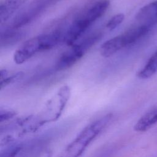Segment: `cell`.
Instances as JSON below:
<instances>
[{
  "instance_id": "6da1fadb",
  "label": "cell",
  "mask_w": 157,
  "mask_h": 157,
  "mask_svg": "<svg viewBox=\"0 0 157 157\" xmlns=\"http://www.w3.org/2000/svg\"><path fill=\"white\" fill-rule=\"evenodd\" d=\"M112 113L102 116L85 126L58 157H79L90 144L102 131L112 119Z\"/></svg>"
},
{
  "instance_id": "7a4b0ae2",
  "label": "cell",
  "mask_w": 157,
  "mask_h": 157,
  "mask_svg": "<svg viewBox=\"0 0 157 157\" xmlns=\"http://www.w3.org/2000/svg\"><path fill=\"white\" fill-rule=\"evenodd\" d=\"M61 32L55 31L34 37L27 40L20 47L13 55V61L21 64L31 58L36 53L51 49L62 40Z\"/></svg>"
},
{
  "instance_id": "3957f363",
  "label": "cell",
  "mask_w": 157,
  "mask_h": 157,
  "mask_svg": "<svg viewBox=\"0 0 157 157\" xmlns=\"http://www.w3.org/2000/svg\"><path fill=\"white\" fill-rule=\"evenodd\" d=\"M70 96L69 86H63L55 96L48 101L42 110L37 114L34 115L39 128L47 123L56 121L60 117Z\"/></svg>"
},
{
  "instance_id": "277c9868",
  "label": "cell",
  "mask_w": 157,
  "mask_h": 157,
  "mask_svg": "<svg viewBox=\"0 0 157 157\" xmlns=\"http://www.w3.org/2000/svg\"><path fill=\"white\" fill-rule=\"evenodd\" d=\"M102 37L101 33H95L74 45L64 52L58 59L56 68L58 71L66 70L75 64Z\"/></svg>"
},
{
  "instance_id": "5b68a950",
  "label": "cell",
  "mask_w": 157,
  "mask_h": 157,
  "mask_svg": "<svg viewBox=\"0 0 157 157\" xmlns=\"http://www.w3.org/2000/svg\"><path fill=\"white\" fill-rule=\"evenodd\" d=\"M91 25L81 15L77 17L69 28L65 36V41L67 45L72 46L84 34Z\"/></svg>"
},
{
  "instance_id": "8992f818",
  "label": "cell",
  "mask_w": 157,
  "mask_h": 157,
  "mask_svg": "<svg viewBox=\"0 0 157 157\" xmlns=\"http://www.w3.org/2000/svg\"><path fill=\"white\" fill-rule=\"evenodd\" d=\"M136 19L139 25L152 28L157 23V0L142 7L137 13Z\"/></svg>"
},
{
  "instance_id": "52a82bcc",
  "label": "cell",
  "mask_w": 157,
  "mask_h": 157,
  "mask_svg": "<svg viewBox=\"0 0 157 157\" xmlns=\"http://www.w3.org/2000/svg\"><path fill=\"white\" fill-rule=\"evenodd\" d=\"M109 6V0H99L86 10L82 15L92 25L105 13Z\"/></svg>"
},
{
  "instance_id": "ba28073f",
  "label": "cell",
  "mask_w": 157,
  "mask_h": 157,
  "mask_svg": "<svg viewBox=\"0 0 157 157\" xmlns=\"http://www.w3.org/2000/svg\"><path fill=\"white\" fill-rule=\"evenodd\" d=\"M126 47L122 34L114 37L104 42L100 47L101 55L105 58L110 57L120 50Z\"/></svg>"
},
{
  "instance_id": "9c48e42d",
  "label": "cell",
  "mask_w": 157,
  "mask_h": 157,
  "mask_svg": "<svg viewBox=\"0 0 157 157\" xmlns=\"http://www.w3.org/2000/svg\"><path fill=\"white\" fill-rule=\"evenodd\" d=\"M29 0H5L0 6V21H7L14 13Z\"/></svg>"
},
{
  "instance_id": "30bf717a",
  "label": "cell",
  "mask_w": 157,
  "mask_h": 157,
  "mask_svg": "<svg viewBox=\"0 0 157 157\" xmlns=\"http://www.w3.org/2000/svg\"><path fill=\"white\" fill-rule=\"evenodd\" d=\"M157 123V106L144 113L136 122L134 129L137 132L146 131Z\"/></svg>"
},
{
  "instance_id": "8fae6325",
  "label": "cell",
  "mask_w": 157,
  "mask_h": 157,
  "mask_svg": "<svg viewBox=\"0 0 157 157\" xmlns=\"http://www.w3.org/2000/svg\"><path fill=\"white\" fill-rule=\"evenodd\" d=\"M157 72V50L149 58L145 66L139 71L137 77L141 79H147Z\"/></svg>"
},
{
  "instance_id": "7c38bea8",
  "label": "cell",
  "mask_w": 157,
  "mask_h": 157,
  "mask_svg": "<svg viewBox=\"0 0 157 157\" xmlns=\"http://www.w3.org/2000/svg\"><path fill=\"white\" fill-rule=\"evenodd\" d=\"M23 148L21 143L13 142L1 148L0 157H17Z\"/></svg>"
},
{
  "instance_id": "4fadbf2b",
  "label": "cell",
  "mask_w": 157,
  "mask_h": 157,
  "mask_svg": "<svg viewBox=\"0 0 157 157\" xmlns=\"http://www.w3.org/2000/svg\"><path fill=\"white\" fill-rule=\"evenodd\" d=\"M21 33H19V31H14L11 30L6 31L4 34H1V45H7L13 44L21 37Z\"/></svg>"
},
{
  "instance_id": "5bb4252c",
  "label": "cell",
  "mask_w": 157,
  "mask_h": 157,
  "mask_svg": "<svg viewBox=\"0 0 157 157\" xmlns=\"http://www.w3.org/2000/svg\"><path fill=\"white\" fill-rule=\"evenodd\" d=\"M17 116V113L9 109H1L0 110V123L1 124H6L10 121H12Z\"/></svg>"
},
{
  "instance_id": "9a60e30c",
  "label": "cell",
  "mask_w": 157,
  "mask_h": 157,
  "mask_svg": "<svg viewBox=\"0 0 157 157\" xmlns=\"http://www.w3.org/2000/svg\"><path fill=\"white\" fill-rule=\"evenodd\" d=\"M124 19V15L123 13H117L112 17V18L108 21L106 24V27L109 30L112 31L116 29L123 21Z\"/></svg>"
},
{
  "instance_id": "2e32d148",
  "label": "cell",
  "mask_w": 157,
  "mask_h": 157,
  "mask_svg": "<svg viewBox=\"0 0 157 157\" xmlns=\"http://www.w3.org/2000/svg\"><path fill=\"white\" fill-rule=\"evenodd\" d=\"M24 75V73L23 72H18L15 74H13L10 76L7 77L5 79L2 81H0V88L2 90L3 88L13 83L20 80H21Z\"/></svg>"
},
{
  "instance_id": "e0dca14e",
  "label": "cell",
  "mask_w": 157,
  "mask_h": 157,
  "mask_svg": "<svg viewBox=\"0 0 157 157\" xmlns=\"http://www.w3.org/2000/svg\"><path fill=\"white\" fill-rule=\"evenodd\" d=\"M9 76V72L6 69H1L0 71V81L3 80Z\"/></svg>"
}]
</instances>
